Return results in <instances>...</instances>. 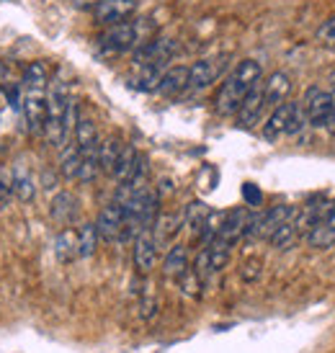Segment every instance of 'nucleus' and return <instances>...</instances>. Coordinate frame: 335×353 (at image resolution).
<instances>
[{"mask_svg": "<svg viewBox=\"0 0 335 353\" xmlns=\"http://www.w3.org/2000/svg\"><path fill=\"white\" fill-rule=\"evenodd\" d=\"M23 88H31V90H47L52 83V75H50V68H47V62H29V68L23 70Z\"/></svg>", "mask_w": 335, "mask_h": 353, "instance_id": "a211bd4d", "label": "nucleus"}, {"mask_svg": "<svg viewBox=\"0 0 335 353\" xmlns=\"http://www.w3.org/2000/svg\"><path fill=\"white\" fill-rule=\"evenodd\" d=\"M327 132L335 134V90H330V117H327Z\"/></svg>", "mask_w": 335, "mask_h": 353, "instance_id": "72a5a7b5", "label": "nucleus"}, {"mask_svg": "<svg viewBox=\"0 0 335 353\" xmlns=\"http://www.w3.org/2000/svg\"><path fill=\"white\" fill-rule=\"evenodd\" d=\"M243 194H245L247 206H258V204H261V191H258L253 183H245V186H243Z\"/></svg>", "mask_w": 335, "mask_h": 353, "instance_id": "473e14b6", "label": "nucleus"}, {"mask_svg": "<svg viewBox=\"0 0 335 353\" xmlns=\"http://www.w3.org/2000/svg\"><path fill=\"white\" fill-rule=\"evenodd\" d=\"M317 39L323 41V47L330 52H335V19L325 21L320 29H317Z\"/></svg>", "mask_w": 335, "mask_h": 353, "instance_id": "7c9ffc66", "label": "nucleus"}, {"mask_svg": "<svg viewBox=\"0 0 335 353\" xmlns=\"http://www.w3.org/2000/svg\"><path fill=\"white\" fill-rule=\"evenodd\" d=\"M13 194V170H3L0 173V201H8Z\"/></svg>", "mask_w": 335, "mask_h": 353, "instance_id": "2f4dec72", "label": "nucleus"}, {"mask_svg": "<svg viewBox=\"0 0 335 353\" xmlns=\"http://www.w3.org/2000/svg\"><path fill=\"white\" fill-rule=\"evenodd\" d=\"M261 274H263V261H261V258H247L245 263L240 265V279L247 281V284L258 281Z\"/></svg>", "mask_w": 335, "mask_h": 353, "instance_id": "c756f323", "label": "nucleus"}, {"mask_svg": "<svg viewBox=\"0 0 335 353\" xmlns=\"http://www.w3.org/2000/svg\"><path fill=\"white\" fill-rule=\"evenodd\" d=\"M186 271H188L186 245H173L165 253V261H163V274H165L168 279H181Z\"/></svg>", "mask_w": 335, "mask_h": 353, "instance_id": "6ab92c4d", "label": "nucleus"}, {"mask_svg": "<svg viewBox=\"0 0 335 353\" xmlns=\"http://www.w3.org/2000/svg\"><path fill=\"white\" fill-rule=\"evenodd\" d=\"M80 165H83V155H80L78 145L68 142V148L62 150V157H59V173L68 178V181H78Z\"/></svg>", "mask_w": 335, "mask_h": 353, "instance_id": "5701e85b", "label": "nucleus"}, {"mask_svg": "<svg viewBox=\"0 0 335 353\" xmlns=\"http://www.w3.org/2000/svg\"><path fill=\"white\" fill-rule=\"evenodd\" d=\"M99 47L106 54H127L137 47V23L134 21H121L111 23L99 34Z\"/></svg>", "mask_w": 335, "mask_h": 353, "instance_id": "7ed1b4c3", "label": "nucleus"}, {"mask_svg": "<svg viewBox=\"0 0 335 353\" xmlns=\"http://www.w3.org/2000/svg\"><path fill=\"white\" fill-rule=\"evenodd\" d=\"M99 230H96V225H80L78 230V253L80 258H90V255L96 253V248H99Z\"/></svg>", "mask_w": 335, "mask_h": 353, "instance_id": "cd10ccee", "label": "nucleus"}, {"mask_svg": "<svg viewBox=\"0 0 335 353\" xmlns=\"http://www.w3.org/2000/svg\"><path fill=\"white\" fill-rule=\"evenodd\" d=\"M121 150H124V145H121V139L119 137H106L103 142H101L99 148V163H101V173H114V168H116V160L119 155H121Z\"/></svg>", "mask_w": 335, "mask_h": 353, "instance_id": "4be33fe9", "label": "nucleus"}, {"mask_svg": "<svg viewBox=\"0 0 335 353\" xmlns=\"http://www.w3.org/2000/svg\"><path fill=\"white\" fill-rule=\"evenodd\" d=\"M78 214H80V204H78V199H75V194H70V191L54 194V199H52V204H50V216L57 225H62V227L75 225Z\"/></svg>", "mask_w": 335, "mask_h": 353, "instance_id": "9b49d317", "label": "nucleus"}, {"mask_svg": "<svg viewBox=\"0 0 335 353\" xmlns=\"http://www.w3.org/2000/svg\"><path fill=\"white\" fill-rule=\"evenodd\" d=\"M247 222H250V212L243 209V206L235 209V212H230V214H225V222L219 227L217 240H222V243H227V245L232 248L240 237H245Z\"/></svg>", "mask_w": 335, "mask_h": 353, "instance_id": "f8f14e48", "label": "nucleus"}, {"mask_svg": "<svg viewBox=\"0 0 335 353\" xmlns=\"http://www.w3.org/2000/svg\"><path fill=\"white\" fill-rule=\"evenodd\" d=\"M155 261H158V243L152 237V227H148L134 237V268L139 274H150L155 268Z\"/></svg>", "mask_w": 335, "mask_h": 353, "instance_id": "1a4fd4ad", "label": "nucleus"}, {"mask_svg": "<svg viewBox=\"0 0 335 353\" xmlns=\"http://www.w3.org/2000/svg\"><path fill=\"white\" fill-rule=\"evenodd\" d=\"M296 240H299V232H296L294 219H286V222H281V225H278L276 230L268 235V243L276 248V250H292Z\"/></svg>", "mask_w": 335, "mask_h": 353, "instance_id": "b1692460", "label": "nucleus"}, {"mask_svg": "<svg viewBox=\"0 0 335 353\" xmlns=\"http://www.w3.org/2000/svg\"><path fill=\"white\" fill-rule=\"evenodd\" d=\"M96 230H99L101 240L106 243H116V240H124L127 235V212L119 201H111L101 209L99 219H96Z\"/></svg>", "mask_w": 335, "mask_h": 353, "instance_id": "20e7f679", "label": "nucleus"}, {"mask_svg": "<svg viewBox=\"0 0 335 353\" xmlns=\"http://www.w3.org/2000/svg\"><path fill=\"white\" fill-rule=\"evenodd\" d=\"M137 160H139L137 150L132 148V145H124V150H121V155H119V160H116V168H114V173H111L119 186H124L129 178H132Z\"/></svg>", "mask_w": 335, "mask_h": 353, "instance_id": "412c9836", "label": "nucleus"}, {"mask_svg": "<svg viewBox=\"0 0 335 353\" xmlns=\"http://www.w3.org/2000/svg\"><path fill=\"white\" fill-rule=\"evenodd\" d=\"M54 253H57V258L62 261V263H70V261L80 258V253H78V230H70V227H65V230L57 235V240H54Z\"/></svg>", "mask_w": 335, "mask_h": 353, "instance_id": "aec40b11", "label": "nucleus"}, {"mask_svg": "<svg viewBox=\"0 0 335 353\" xmlns=\"http://www.w3.org/2000/svg\"><path fill=\"white\" fill-rule=\"evenodd\" d=\"M302 106H305L307 117H309V127H315V129L327 127V117H330V90L320 88V85H309L305 93Z\"/></svg>", "mask_w": 335, "mask_h": 353, "instance_id": "6e6552de", "label": "nucleus"}, {"mask_svg": "<svg viewBox=\"0 0 335 353\" xmlns=\"http://www.w3.org/2000/svg\"><path fill=\"white\" fill-rule=\"evenodd\" d=\"M209 216V209L204 201H194V204H188L186 209H183V225L191 227V232L194 235H201V230H204V222H207Z\"/></svg>", "mask_w": 335, "mask_h": 353, "instance_id": "bb28decb", "label": "nucleus"}, {"mask_svg": "<svg viewBox=\"0 0 335 353\" xmlns=\"http://www.w3.org/2000/svg\"><path fill=\"white\" fill-rule=\"evenodd\" d=\"M13 194L21 199V201H31L37 196V181L29 170L23 168H13Z\"/></svg>", "mask_w": 335, "mask_h": 353, "instance_id": "a878e982", "label": "nucleus"}, {"mask_svg": "<svg viewBox=\"0 0 335 353\" xmlns=\"http://www.w3.org/2000/svg\"><path fill=\"white\" fill-rule=\"evenodd\" d=\"M72 142L78 145L80 155H93V152H99L101 139H99V129L93 124V119L78 117V124H75V132H72Z\"/></svg>", "mask_w": 335, "mask_h": 353, "instance_id": "ddd939ff", "label": "nucleus"}, {"mask_svg": "<svg viewBox=\"0 0 335 353\" xmlns=\"http://www.w3.org/2000/svg\"><path fill=\"white\" fill-rule=\"evenodd\" d=\"M309 127V117H307V111L302 103H296L294 106V114H292V121H289V129H286V134H302L305 129Z\"/></svg>", "mask_w": 335, "mask_h": 353, "instance_id": "c85d7f7f", "label": "nucleus"}, {"mask_svg": "<svg viewBox=\"0 0 335 353\" xmlns=\"http://www.w3.org/2000/svg\"><path fill=\"white\" fill-rule=\"evenodd\" d=\"M227 68V57H204L188 68V90H204L222 75Z\"/></svg>", "mask_w": 335, "mask_h": 353, "instance_id": "423d86ee", "label": "nucleus"}, {"mask_svg": "<svg viewBox=\"0 0 335 353\" xmlns=\"http://www.w3.org/2000/svg\"><path fill=\"white\" fill-rule=\"evenodd\" d=\"M181 227H183V212H178V214H160L152 222V237H155L158 248H165L178 235Z\"/></svg>", "mask_w": 335, "mask_h": 353, "instance_id": "f3484780", "label": "nucleus"}, {"mask_svg": "<svg viewBox=\"0 0 335 353\" xmlns=\"http://www.w3.org/2000/svg\"><path fill=\"white\" fill-rule=\"evenodd\" d=\"M325 222L327 225H333L335 227V204L330 206V212H327V216H325Z\"/></svg>", "mask_w": 335, "mask_h": 353, "instance_id": "c9c22d12", "label": "nucleus"}, {"mask_svg": "<svg viewBox=\"0 0 335 353\" xmlns=\"http://www.w3.org/2000/svg\"><path fill=\"white\" fill-rule=\"evenodd\" d=\"M70 103V85L62 78H54L47 88V124H44V137L52 148L62 150L68 145V132H65V111Z\"/></svg>", "mask_w": 335, "mask_h": 353, "instance_id": "f03ea898", "label": "nucleus"}, {"mask_svg": "<svg viewBox=\"0 0 335 353\" xmlns=\"http://www.w3.org/2000/svg\"><path fill=\"white\" fill-rule=\"evenodd\" d=\"M294 101H284V103H278L274 106L271 111V117L266 119V127H263V137L266 139H278L281 134H286V129H289V121H292V114H294Z\"/></svg>", "mask_w": 335, "mask_h": 353, "instance_id": "4468645a", "label": "nucleus"}, {"mask_svg": "<svg viewBox=\"0 0 335 353\" xmlns=\"http://www.w3.org/2000/svg\"><path fill=\"white\" fill-rule=\"evenodd\" d=\"M93 19L101 26H111V23H121L129 21L137 13V0H99L93 6Z\"/></svg>", "mask_w": 335, "mask_h": 353, "instance_id": "0eeeda50", "label": "nucleus"}, {"mask_svg": "<svg viewBox=\"0 0 335 353\" xmlns=\"http://www.w3.org/2000/svg\"><path fill=\"white\" fill-rule=\"evenodd\" d=\"M6 78H8V65L0 59V90L6 88Z\"/></svg>", "mask_w": 335, "mask_h": 353, "instance_id": "f704fd0d", "label": "nucleus"}, {"mask_svg": "<svg viewBox=\"0 0 335 353\" xmlns=\"http://www.w3.org/2000/svg\"><path fill=\"white\" fill-rule=\"evenodd\" d=\"M289 93H292V78L286 75L284 70H276V72H271L263 83V99H266V106H278V103H284L289 99Z\"/></svg>", "mask_w": 335, "mask_h": 353, "instance_id": "2eb2a0df", "label": "nucleus"}, {"mask_svg": "<svg viewBox=\"0 0 335 353\" xmlns=\"http://www.w3.org/2000/svg\"><path fill=\"white\" fill-rule=\"evenodd\" d=\"M263 68L256 59H243L237 62V68L227 75V80L222 83V88L217 93V114L219 117H235L240 103L245 101L247 90L253 88L256 83H261Z\"/></svg>", "mask_w": 335, "mask_h": 353, "instance_id": "f257e3e1", "label": "nucleus"}, {"mask_svg": "<svg viewBox=\"0 0 335 353\" xmlns=\"http://www.w3.org/2000/svg\"><path fill=\"white\" fill-rule=\"evenodd\" d=\"M188 90V68L183 65H176V68H168L163 72V78L158 83V93L165 96V99H176L181 93Z\"/></svg>", "mask_w": 335, "mask_h": 353, "instance_id": "dca6fc26", "label": "nucleus"}, {"mask_svg": "<svg viewBox=\"0 0 335 353\" xmlns=\"http://www.w3.org/2000/svg\"><path fill=\"white\" fill-rule=\"evenodd\" d=\"M266 108V99H263V83H256L253 88L247 90L245 101L237 108V124L250 129L261 119V111Z\"/></svg>", "mask_w": 335, "mask_h": 353, "instance_id": "9d476101", "label": "nucleus"}, {"mask_svg": "<svg viewBox=\"0 0 335 353\" xmlns=\"http://www.w3.org/2000/svg\"><path fill=\"white\" fill-rule=\"evenodd\" d=\"M21 111H23V121L31 134H41L44 124H47V90L23 88Z\"/></svg>", "mask_w": 335, "mask_h": 353, "instance_id": "39448f33", "label": "nucleus"}, {"mask_svg": "<svg viewBox=\"0 0 335 353\" xmlns=\"http://www.w3.org/2000/svg\"><path fill=\"white\" fill-rule=\"evenodd\" d=\"M307 245L315 248V250H330L335 245V227L327 225L325 219L317 222L309 232H307Z\"/></svg>", "mask_w": 335, "mask_h": 353, "instance_id": "393cba45", "label": "nucleus"}]
</instances>
